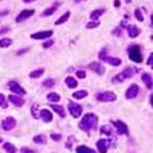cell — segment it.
<instances>
[{"instance_id":"cell-10","label":"cell","mask_w":153,"mask_h":153,"mask_svg":"<svg viewBox=\"0 0 153 153\" xmlns=\"http://www.w3.org/2000/svg\"><path fill=\"white\" fill-rule=\"evenodd\" d=\"M2 129L6 130V131H10L12 130L16 126V120L12 117H8L6 118L3 121H2Z\"/></svg>"},{"instance_id":"cell-48","label":"cell","mask_w":153,"mask_h":153,"mask_svg":"<svg viewBox=\"0 0 153 153\" xmlns=\"http://www.w3.org/2000/svg\"><path fill=\"white\" fill-rule=\"evenodd\" d=\"M92 153H95V151H92Z\"/></svg>"},{"instance_id":"cell-25","label":"cell","mask_w":153,"mask_h":153,"mask_svg":"<svg viewBox=\"0 0 153 153\" xmlns=\"http://www.w3.org/2000/svg\"><path fill=\"white\" fill-rule=\"evenodd\" d=\"M3 149L6 150V152L7 153H16L17 152L16 146H14L12 143H9V142H6V143L3 144Z\"/></svg>"},{"instance_id":"cell-21","label":"cell","mask_w":153,"mask_h":153,"mask_svg":"<svg viewBox=\"0 0 153 153\" xmlns=\"http://www.w3.org/2000/svg\"><path fill=\"white\" fill-rule=\"evenodd\" d=\"M33 142L37 144H46L47 143V137L44 134H38L33 138Z\"/></svg>"},{"instance_id":"cell-46","label":"cell","mask_w":153,"mask_h":153,"mask_svg":"<svg viewBox=\"0 0 153 153\" xmlns=\"http://www.w3.org/2000/svg\"><path fill=\"white\" fill-rule=\"evenodd\" d=\"M31 1H32V0H24L26 3H29V2H31Z\"/></svg>"},{"instance_id":"cell-19","label":"cell","mask_w":153,"mask_h":153,"mask_svg":"<svg viewBox=\"0 0 153 153\" xmlns=\"http://www.w3.org/2000/svg\"><path fill=\"white\" fill-rule=\"evenodd\" d=\"M104 9H97V10H93L92 12H91V15H90V18L93 20V21H98V19H99V17H101L103 14H104Z\"/></svg>"},{"instance_id":"cell-28","label":"cell","mask_w":153,"mask_h":153,"mask_svg":"<svg viewBox=\"0 0 153 153\" xmlns=\"http://www.w3.org/2000/svg\"><path fill=\"white\" fill-rule=\"evenodd\" d=\"M12 44V39L10 38H2L0 39V48H7Z\"/></svg>"},{"instance_id":"cell-22","label":"cell","mask_w":153,"mask_h":153,"mask_svg":"<svg viewBox=\"0 0 153 153\" xmlns=\"http://www.w3.org/2000/svg\"><path fill=\"white\" fill-rule=\"evenodd\" d=\"M51 108H52V110L53 111H56L57 113H58L59 116L61 118H65L66 117V113H65V110H63V108L61 107V105H56V104H51L50 105Z\"/></svg>"},{"instance_id":"cell-35","label":"cell","mask_w":153,"mask_h":153,"mask_svg":"<svg viewBox=\"0 0 153 153\" xmlns=\"http://www.w3.org/2000/svg\"><path fill=\"white\" fill-rule=\"evenodd\" d=\"M0 107L1 108H8V103L7 101H6V98H5V95H1L0 93Z\"/></svg>"},{"instance_id":"cell-32","label":"cell","mask_w":153,"mask_h":153,"mask_svg":"<svg viewBox=\"0 0 153 153\" xmlns=\"http://www.w3.org/2000/svg\"><path fill=\"white\" fill-rule=\"evenodd\" d=\"M100 131H101L102 134L110 135L112 133V129H111V126H109V125H103V126H101V130Z\"/></svg>"},{"instance_id":"cell-44","label":"cell","mask_w":153,"mask_h":153,"mask_svg":"<svg viewBox=\"0 0 153 153\" xmlns=\"http://www.w3.org/2000/svg\"><path fill=\"white\" fill-rule=\"evenodd\" d=\"M9 14V11L8 10H5V11H0V16H6Z\"/></svg>"},{"instance_id":"cell-14","label":"cell","mask_w":153,"mask_h":153,"mask_svg":"<svg viewBox=\"0 0 153 153\" xmlns=\"http://www.w3.org/2000/svg\"><path fill=\"white\" fill-rule=\"evenodd\" d=\"M8 99H9V101L10 102H12L16 107H22V105L24 104V100L22 99L21 97H18V95H10Z\"/></svg>"},{"instance_id":"cell-18","label":"cell","mask_w":153,"mask_h":153,"mask_svg":"<svg viewBox=\"0 0 153 153\" xmlns=\"http://www.w3.org/2000/svg\"><path fill=\"white\" fill-rule=\"evenodd\" d=\"M128 33H129L130 38H135L140 35V29L137 26H129L128 27Z\"/></svg>"},{"instance_id":"cell-6","label":"cell","mask_w":153,"mask_h":153,"mask_svg":"<svg viewBox=\"0 0 153 153\" xmlns=\"http://www.w3.org/2000/svg\"><path fill=\"white\" fill-rule=\"evenodd\" d=\"M112 124L117 128V132L118 134L120 135H123V134H128L129 131H128V125L124 123L123 121H112Z\"/></svg>"},{"instance_id":"cell-16","label":"cell","mask_w":153,"mask_h":153,"mask_svg":"<svg viewBox=\"0 0 153 153\" xmlns=\"http://www.w3.org/2000/svg\"><path fill=\"white\" fill-rule=\"evenodd\" d=\"M142 81H143V83L146 86L148 89H152V77H151V74L150 73H143L142 74Z\"/></svg>"},{"instance_id":"cell-34","label":"cell","mask_w":153,"mask_h":153,"mask_svg":"<svg viewBox=\"0 0 153 153\" xmlns=\"http://www.w3.org/2000/svg\"><path fill=\"white\" fill-rule=\"evenodd\" d=\"M134 16H135L137 20H139V21L142 22L144 20V17H143V15H142V12H141L140 9H135V10H134Z\"/></svg>"},{"instance_id":"cell-23","label":"cell","mask_w":153,"mask_h":153,"mask_svg":"<svg viewBox=\"0 0 153 153\" xmlns=\"http://www.w3.org/2000/svg\"><path fill=\"white\" fill-rule=\"evenodd\" d=\"M66 83L70 89L78 87V82H77V80L73 77H68V78H66Z\"/></svg>"},{"instance_id":"cell-30","label":"cell","mask_w":153,"mask_h":153,"mask_svg":"<svg viewBox=\"0 0 153 153\" xmlns=\"http://www.w3.org/2000/svg\"><path fill=\"white\" fill-rule=\"evenodd\" d=\"M88 95V91L86 90H80V91H77V92H74L73 93V97L75 98V99H83V98H86Z\"/></svg>"},{"instance_id":"cell-4","label":"cell","mask_w":153,"mask_h":153,"mask_svg":"<svg viewBox=\"0 0 153 153\" xmlns=\"http://www.w3.org/2000/svg\"><path fill=\"white\" fill-rule=\"evenodd\" d=\"M97 99L99 101H103V102H112L117 100V95H114L113 92L111 91H105V92H100L97 95Z\"/></svg>"},{"instance_id":"cell-39","label":"cell","mask_w":153,"mask_h":153,"mask_svg":"<svg viewBox=\"0 0 153 153\" xmlns=\"http://www.w3.org/2000/svg\"><path fill=\"white\" fill-rule=\"evenodd\" d=\"M53 44H54V41H53V40H48V41L44 42L42 47H44V48H49V47H51Z\"/></svg>"},{"instance_id":"cell-31","label":"cell","mask_w":153,"mask_h":153,"mask_svg":"<svg viewBox=\"0 0 153 153\" xmlns=\"http://www.w3.org/2000/svg\"><path fill=\"white\" fill-rule=\"evenodd\" d=\"M92 149L88 148L86 146H80L77 148V153H92Z\"/></svg>"},{"instance_id":"cell-26","label":"cell","mask_w":153,"mask_h":153,"mask_svg":"<svg viewBox=\"0 0 153 153\" xmlns=\"http://www.w3.org/2000/svg\"><path fill=\"white\" fill-rule=\"evenodd\" d=\"M31 114L35 119H39L40 114H39V104L38 103H33L31 107Z\"/></svg>"},{"instance_id":"cell-47","label":"cell","mask_w":153,"mask_h":153,"mask_svg":"<svg viewBox=\"0 0 153 153\" xmlns=\"http://www.w3.org/2000/svg\"><path fill=\"white\" fill-rule=\"evenodd\" d=\"M0 142H2V139H1V138H0Z\"/></svg>"},{"instance_id":"cell-5","label":"cell","mask_w":153,"mask_h":153,"mask_svg":"<svg viewBox=\"0 0 153 153\" xmlns=\"http://www.w3.org/2000/svg\"><path fill=\"white\" fill-rule=\"evenodd\" d=\"M68 110H69L70 114L73 118H79L82 114V107H81L80 104H78V103L70 102L69 105H68Z\"/></svg>"},{"instance_id":"cell-38","label":"cell","mask_w":153,"mask_h":153,"mask_svg":"<svg viewBox=\"0 0 153 153\" xmlns=\"http://www.w3.org/2000/svg\"><path fill=\"white\" fill-rule=\"evenodd\" d=\"M50 137L53 141H60V140L62 139V135H61V134H57V133H51Z\"/></svg>"},{"instance_id":"cell-1","label":"cell","mask_w":153,"mask_h":153,"mask_svg":"<svg viewBox=\"0 0 153 153\" xmlns=\"http://www.w3.org/2000/svg\"><path fill=\"white\" fill-rule=\"evenodd\" d=\"M97 125H98V117L93 113H87L79 123V128L83 131L89 132L90 130L97 129Z\"/></svg>"},{"instance_id":"cell-24","label":"cell","mask_w":153,"mask_h":153,"mask_svg":"<svg viewBox=\"0 0 153 153\" xmlns=\"http://www.w3.org/2000/svg\"><path fill=\"white\" fill-rule=\"evenodd\" d=\"M44 72V68H40V69H37L35 71H32V72L29 73V77L30 78H32V79H36V78H39V77H41Z\"/></svg>"},{"instance_id":"cell-11","label":"cell","mask_w":153,"mask_h":153,"mask_svg":"<svg viewBox=\"0 0 153 153\" xmlns=\"http://www.w3.org/2000/svg\"><path fill=\"white\" fill-rule=\"evenodd\" d=\"M139 86L138 84H131L129 89L126 90V92H125V98L126 99H133V98H135L139 93Z\"/></svg>"},{"instance_id":"cell-7","label":"cell","mask_w":153,"mask_h":153,"mask_svg":"<svg viewBox=\"0 0 153 153\" xmlns=\"http://www.w3.org/2000/svg\"><path fill=\"white\" fill-rule=\"evenodd\" d=\"M8 86H9L10 91H12L16 95H26V90H24L19 83H17L16 81H10V82L8 83Z\"/></svg>"},{"instance_id":"cell-42","label":"cell","mask_w":153,"mask_h":153,"mask_svg":"<svg viewBox=\"0 0 153 153\" xmlns=\"http://www.w3.org/2000/svg\"><path fill=\"white\" fill-rule=\"evenodd\" d=\"M72 140H73V138H72V137H70V138H69V141H68V142L66 143V146L68 148V149H71V143H72Z\"/></svg>"},{"instance_id":"cell-17","label":"cell","mask_w":153,"mask_h":153,"mask_svg":"<svg viewBox=\"0 0 153 153\" xmlns=\"http://www.w3.org/2000/svg\"><path fill=\"white\" fill-rule=\"evenodd\" d=\"M103 61H105V62H108L109 65H111V66H113V67H118V66H120L121 65V59H119V58H114V57H105V58L103 59Z\"/></svg>"},{"instance_id":"cell-36","label":"cell","mask_w":153,"mask_h":153,"mask_svg":"<svg viewBox=\"0 0 153 153\" xmlns=\"http://www.w3.org/2000/svg\"><path fill=\"white\" fill-rule=\"evenodd\" d=\"M100 24V22L99 21H90L89 23L87 24V28L88 29H92V28H97L98 26Z\"/></svg>"},{"instance_id":"cell-3","label":"cell","mask_w":153,"mask_h":153,"mask_svg":"<svg viewBox=\"0 0 153 153\" xmlns=\"http://www.w3.org/2000/svg\"><path fill=\"white\" fill-rule=\"evenodd\" d=\"M133 73H134V71H133L132 68H130V67H129V68H125L122 72H120L119 74H117V75L112 79V81H113V82H123L124 80L132 78Z\"/></svg>"},{"instance_id":"cell-27","label":"cell","mask_w":153,"mask_h":153,"mask_svg":"<svg viewBox=\"0 0 153 153\" xmlns=\"http://www.w3.org/2000/svg\"><path fill=\"white\" fill-rule=\"evenodd\" d=\"M69 17H70V11H67L65 15H62L60 18H59L58 20L56 21V24L57 26H59V24H62V23H65V22L69 19Z\"/></svg>"},{"instance_id":"cell-9","label":"cell","mask_w":153,"mask_h":153,"mask_svg":"<svg viewBox=\"0 0 153 153\" xmlns=\"http://www.w3.org/2000/svg\"><path fill=\"white\" fill-rule=\"evenodd\" d=\"M53 35V31L52 30H48V31H39L36 33H32L31 38L32 39H37V40H44V39H48L49 37H51Z\"/></svg>"},{"instance_id":"cell-2","label":"cell","mask_w":153,"mask_h":153,"mask_svg":"<svg viewBox=\"0 0 153 153\" xmlns=\"http://www.w3.org/2000/svg\"><path fill=\"white\" fill-rule=\"evenodd\" d=\"M128 53H129V58L131 59L133 62L141 63L143 61V57H142V53H141V50H140V47L137 46V44L129 47Z\"/></svg>"},{"instance_id":"cell-33","label":"cell","mask_w":153,"mask_h":153,"mask_svg":"<svg viewBox=\"0 0 153 153\" xmlns=\"http://www.w3.org/2000/svg\"><path fill=\"white\" fill-rule=\"evenodd\" d=\"M54 83H56V82H54V80L49 78V79H46V80L42 82V86H44V87H46V88H52L53 86H54Z\"/></svg>"},{"instance_id":"cell-37","label":"cell","mask_w":153,"mask_h":153,"mask_svg":"<svg viewBox=\"0 0 153 153\" xmlns=\"http://www.w3.org/2000/svg\"><path fill=\"white\" fill-rule=\"evenodd\" d=\"M75 74H77V77H78V78H80V79H84V78H86V75H87V73H86L84 70H78Z\"/></svg>"},{"instance_id":"cell-12","label":"cell","mask_w":153,"mask_h":153,"mask_svg":"<svg viewBox=\"0 0 153 153\" xmlns=\"http://www.w3.org/2000/svg\"><path fill=\"white\" fill-rule=\"evenodd\" d=\"M110 141L109 140H105V139H101L97 142V148L99 150L100 153H107L108 149H109Z\"/></svg>"},{"instance_id":"cell-20","label":"cell","mask_w":153,"mask_h":153,"mask_svg":"<svg viewBox=\"0 0 153 153\" xmlns=\"http://www.w3.org/2000/svg\"><path fill=\"white\" fill-rule=\"evenodd\" d=\"M58 5L59 3H54V6H53V7H50V8H48V9H46L44 12L41 14V16H42V17H48V16L53 15V14L56 12L57 8H58Z\"/></svg>"},{"instance_id":"cell-13","label":"cell","mask_w":153,"mask_h":153,"mask_svg":"<svg viewBox=\"0 0 153 153\" xmlns=\"http://www.w3.org/2000/svg\"><path fill=\"white\" fill-rule=\"evenodd\" d=\"M89 68H90L93 72H95L97 74H100V75H102L103 73L105 72L104 67L102 66L101 63H99V62H92V63H90V65H89Z\"/></svg>"},{"instance_id":"cell-8","label":"cell","mask_w":153,"mask_h":153,"mask_svg":"<svg viewBox=\"0 0 153 153\" xmlns=\"http://www.w3.org/2000/svg\"><path fill=\"white\" fill-rule=\"evenodd\" d=\"M33 14H35V10H33V9H24V10H22L21 12L17 16L16 21L17 22L24 21V20H27L28 18H30Z\"/></svg>"},{"instance_id":"cell-40","label":"cell","mask_w":153,"mask_h":153,"mask_svg":"<svg viewBox=\"0 0 153 153\" xmlns=\"http://www.w3.org/2000/svg\"><path fill=\"white\" fill-rule=\"evenodd\" d=\"M105 57H107V50H105V49H103V50H101V52L99 53V58L101 59V60H103Z\"/></svg>"},{"instance_id":"cell-45","label":"cell","mask_w":153,"mask_h":153,"mask_svg":"<svg viewBox=\"0 0 153 153\" xmlns=\"http://www.w3.org/2000/svg\"><path fill=\"white\" fill-rule=\"evenodd\" d=\"M120 6H121V2L116 0V1H114V7H120Z\"/></svg>"},{"instance_id":"cell-43","label":"cell","mask_w":153,"mask_h":153,"mask_svg":"<svg viewBox=\"0 0 153 153\" xmlns=\"http://www.w3.org/2000/svg\"><path fill=\"white\" fill-rule=\"evenodd\" d=\"M149 66H152L153 65V56L152 54H150V57H149V60H148V62H146Z\"/></svg>"},{"instance_id":"cell-41","label":"cell","mask_w":153,"mask_h":153,"mask_svg":"<svg viewBox=\"0 0 153 153\" xmlns=\"http://www.w3.org/2000/svg\"><path fill=\"white\" fill-rule=\"evenodd\" d=\"M21 153H35V151L33 150H30L29 148H22Z\"/></svg>"},{"instance_id":"cell-15","label":"cell","mask_w":153,"mask_h":153,"mask_svg":"<svg viewBox=\"0 0 153 153\" xmlns=\"http://www.w3.org/2000/svg\"><path fill=\"white\" fill-rule=\"evenodd\" d=\"M40 118L44 120V122H51L52 121V119H53V117H52V113H51L49 110L47 109H44L40 111Z\"/></svg>"},{"instance_id":"cell-29","label":"cell","mask_w":153,"mask_h":153,"mask_svg":"<svg viewBox=\"0 0 153 153\" xmlns=\"http://www.w3.org/2000/svg\"><path fill=\"white\" fill-rule=\"evenodd\" d=\"M47 99L50 102H58L60 101V95L58 93H56V92H51V93L47 95Z\"/></svg>"}]
</instances>
